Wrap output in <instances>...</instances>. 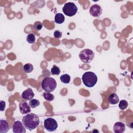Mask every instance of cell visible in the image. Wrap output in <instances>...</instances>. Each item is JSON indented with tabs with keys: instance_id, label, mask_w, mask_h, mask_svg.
I'll return each instance as SVG.
<instances>
[{
	"instance_id": "cell-1",
	"label": "cell",
	"mask_w": 133,
	"mask_h": 133,
	"mask_svg": "<svg viewBox=\"0 0 133 133\" xmlns=\"http://www.w3.org/2000/svg\"><path fill=\"white\" fill-rule=\"evenodd\" d=\"M23 125L26 129L31 131L37 127L39 124L38 116L34 113H28L22 119Z\"/></svg>"
},
{
	"instance_id": "cell-2",
	"label": "cell",
	"mask_w": 133,
	"mask_h": 133,
	"mask_svg": "<svg viewBox=\"0 0 133 133\" xmlns=\"http://www.w3.org/2000/svg\"><path fill=\"white\" fill-rule=\"evenodd\" d=\"M82 79L83 84L86 87L91 88L96 84L98 78L95 73L89 71L83 74Z\"/></svg>"
},
{
	"instance_id": "cell-3",
	"label": "cell",
	"mask_w": 133,
	"mask_h": 133,
	"mask_svg": "<svg viewBox=\"0 0 133 133\" xmlns=\"http://www.w3.org/2000/svg\"><path fill=\"white\" fill-rule=\"evenodd\" d=\"M57 85L56 80L50 77L44 78L42 82V87L46 92H51L54 91L56 89Z\"/></svg>"
},
{
	"instance_id": "cell-4",
	"label": "cell",
	"mask_w": 133,
	"mask_h": 133,
	"mask_svg": "<svg viewBox=\"0 0 133 133\" xmlns=\"http://www.w3.org/2000/svg\"><path fill=\"white\" fill-rule=\"evenodd\" d=\"M95 53L90 49H84L82 50L79 54V57L81 60L85 63H89L94 59Z\"/></svg>"
},
{
	"instance_id": "cell-5",
	"label": "cell",
	"mask_w": 133,
	"mask_h": 133,
	"mask_svg": "<svg viewBox=\"0 0 133 133\" xmlns=\"http://www.w3.org/2000/svg\"><path fill=\"white\" fill-rule=\"evenodd\" d=\"M63 13L69 17L73 16L77 11V7L76 5L72 2H68L64 4L62 8Z\"/></svg>"
},
{
	"instance_id": "cell-6",
	"label": "cell",
	"mask_w": 133,
	"mask_h": 133,
	"mask_svg": "<svg viewBox=\"0 0 133 133\" xmlns=\"http://www.w3.org/2000/svg\"><path fill=\"white\" fill-rule=\"evenodd\" d=\"M44 128L48 131L52 132L55 131L58 127L57 121L53 118L49 117L45 119L44 122Z\"/></svg>"
},
{
	"instance_id": "cell-7",
	"label": "cell",
	"mask_w": 133,
	"mask_h": 133,
	"mask_svg": "<svg viewBox=\"0 0 133 133\" xmlns=\"http://www.w3.org/2000/svg\"><path fill=\"white\" fill-rule=\"evenodd\" d=\"M102 9L101 7L98 4H94L90 7L89 13L94 17H99L102 14Z\"/></svg>"
},
{
	"instance_id": "cell-8",
	"label": "cell",
	"mask_w": 133,
	"mask_h": 133,
	"mask_svg": "<svg viewBox=\"0 0 133 133\" xmlns=\"http://www.w3.org/2000/svg\"><path fill=\"white\" fill-rule=\"evenodd\" d=\"M12 131L14 133H25L26 128L23 125L22 122L20 121H16L14 123Z\"/></svg>"
},
{
	"instance_id": "cell-9",
	"label": "cell",
	"mask_w": 133,
	"mask_h": 133,
	"mask_svg": "<svg viewBox=\"0 0 133 133\" xmlns=\"http://www.w3.org/2000/svg\"><path fill=\"white\" fill-rule=\"evenodd\" d=\"M20 112L22 114H28L31 112L30 105L26 102L23 101L19 103V104Z\"/></svg>"
},
{
	"instance_id": "cell-10",
	"label": "cell",
	"mask_w": 133,
	"mask_h": 133,
	"mask_svg": "<svg viewBox=\"0 0 133 133\" xmlns=\"http://www.w3.org/2000/svg\"><path fill=\"white\" fill-rule=\"evenodd\" d=\"M34 97V94L32 89L30 88H27L23 91L21 95V98L25 100H31Z\"/></svg>"
},
{
	"instance_id": "cell-11",
	"label": "cell",
	"mask_w": 133,
	"mask_h": 133,
	"mask_svg": "<svg viewBox=\"0 0 133 133\" xmlns=\"http://www.w3.org/2000/svg\"><path fill=\"white\" fill-rule=\"evenodd\" d=\"M125 130V124L121 122L115 123L113 126V131L115 133H123Z\"/></svg>"
},
{
	"instance_id": "cell-12",
	"label": "cell",
	"mask_w": 133,
	"mask_h": 133,
	"mask_svg": "<svg viewBox=\"0 0 133 133\" xmlns=\"http://www.w3.org/2000/svg\"><path fill=\"white\" fill-rule=\"evenodd\" d=\"M8 122L5 119L0 120V133H6L9 130Z\"/></svg>"
},
{
	"instance_id": "cell-13",
	"label": "cell",
	"mask_w": 133,
	"mask_h": 133,
	"mask_svg": "<svg viewBox=\"0 0 133 133\" xmlns=\"http://www.w3.org/2000/svg\"><path fill=\"white\" fill-rule=\"evenodd\" d=\"M108 101L111 104H115L119 102V98L115 93L110 94L108 97Z\"/></svg>"
},
{
	"instance_id": "cell-14",
	"label": "cell",
	"mask_w": 133,
	"mask_h": 133,
	"mask_svg": "<svg viewBox=\"0 0 133 133\" xmlns=\"http://www.w3.org/2000/svg\"><path fill=\"white\" fill-rule=\"evenodd\" d=\"M65 18L64 15L61 13H58L56 14L55 16V21L56 23L61 24L64 22Z\"/></svg>"
},
{
	"instance_id": "cell-15",
	"label": "cell",
	"mask_w": 133,
	"mask_h": 133,
	"mask_svg": "<svg viewBox=\"0 0 133 133\" xmlns=\"http://www.w3.org/2000/svg\"><path fill=\"white\" fill-rule=\"evenodd\" d=\"M23 70L26 73H31L33 70V66L31 63H26L23 65Z\"/></svg>"
},
{
	"instance_id": "cell-16",
	"label": "cell",
	"mask_w": 133,
	"mask_h": 133,
	"mask_svg": "<svg viewBox=\"0 0 133 133\" xmlns=\"http://www.w3.org/2000/svg\"><path fill=\"white\" fill-rule=\"evenodd\" d=\"M60 81L61 82H62L64 84H68L70 82L71 77L70 75L68 74H65L63 75H62L60 77Z\"/></svg>"
},
{
	"instance_id": "cell-17",
	"label": "cell",
	"mask_w": 133,
	"mask_h": 133,
	"mask_svg": "<svg viewBox=\"0 0 133 133\" xmlns=\"http://www.w3.org/2000/svg\"><path fill=\"white\" fill-rule=\"evenodd\" d=\"M43 96L44 99L46 101H49V102L52 101L55 98L54 96L52 94H51L50 92H44L43 94Z\"/></svg>"
},
{
	"instance_id": "cell-18",
	"label": "cell",
	"mask_w": 133,
	"mask_h": 133,
	"mask_svg": "<svg viewBox=\"0 0 133 133\" xmlns=\"http://www.w3.org/2000/svg\"><path fill=\"white\" fill-rule=\"evenodd\" d=\"M50 73H51V75H58L60 74V69L57 65H54L52 66V68L51 69Z\"/></svg>"
},
{
	"instance_id": "cell-19",
	"label": "cell",
	"mask_w": 133,
	"mask_h": 133,
	"mask_svg": "<svg viewBox=\"0 0 133 133\" xmlns=\"http://www.w3.org/2000/svg\"><path fill=\"white\" fill-rule=\"evenodd\" d=\"M26 41L29 44H33L35 42V36L33 33L29 34L26 37Z\"/></svg>"
},
{
	"instance_id": "cell-20",
	"label": "cell",
	"mask_w": 133,
	"mask_h": 133,
	"mask_svg": "<svg viewBox=\"0 0 133 133\" xmlns=\"http://www.w3.org/2000/svg\"><path fill=\"white\" fill-rule=\"evenodd\" d=\"M40 102L39 100L36 99H32L29 101V105L32 108H35L36 107L39 106Z\"/></svg>"
},
{
	"instance_id": "cell-21",
	"label": "cell",
	"mask_w": 133,
	"mask_h": 133,
	"mask_svg": "<svg viewBox=\"0 0 133 133\" xmlns=\"http://www.w3.org/2000/svg\"><path fill=\"white\" fill-rule=\"evenodd\" d=\"M128 105V103L126 100H122L119 101V103L118 104V107L121 110H124L127 108Z\"/></svg>"
},
{
	"instance_id": "cell-22",
	"label": "cell",
	"mask_w": 133,
	"mask_h": 133,
	"mask_svg": "<svg viewBox=\"0 0 133 133\" xmlns=\"http://www.w3.org/2000/svg\"><path fill=\"white\" fill-rule=\"evenodd\" d=\"M43 26V24L42 22H41L40 21H36L34 23L33 28L36 31H39L42 29Z\"/></svg>"
},
{
	"instance_id": "cell-23",
	"label": "cell",
	"mask_w": 133,
	"mask_h": 133,
	"mask_svg": "<svg viewBox=\"0 0 133 133\" xmlns=\"http://www.w3.org/2000/svg\"><path fill=\"white\" fill-rule=\"evenodd\" d=\"M54 36L56 38H60L62 36V32L58 30H56L54 33Z\"/></svg>"
},
{
	"instance_id": "cell-24",
	"label": "cell",
	"mask_w": 133,
	"mask_h": 133,
	"mask_svg": "<svg viewBox=\"0 0 133 133\" xmlns=\"http://www.w3.org/2000/svg\"><path fill=\"white\" fill-rule=\"evenodd\" d=\"M6 102L4 101L1 100L0 102V110L1 111H3L5 109Z\"/></svg>"
}]
</instances>
